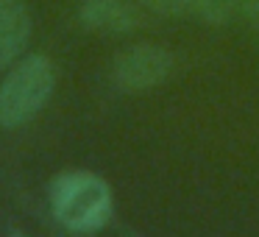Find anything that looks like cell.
<instances>
[{
  "instance_id": "cell-1",
  "label": "cell",
  "mask_w": 259,
  "mask_h": 237,
  "mask_svg": "<svg viewBox=\"0 0 259 237\" xmlns=\"http://www.w3.org/2000/svg\"><path fill=\"white\" fill-rule=\"evenodd\" d=\"M53 218L70 231H98L112 218V190L90 170H67L51 181Z\"/></svg>"
},
{
  "instance_id": "cell-2",
  "label": "cell",
  "mask_w": 259,
  "mask_h": 237,
  "mask_svg": "<svg viewBox=\"0 0 259 237\" xmlns=\"http://www.w3.org/2000/svg\"><path fill=\"white\" fill-rule=\"evenodd\" d=\"M56 87V70L42 53L23 56L0 81V126L17 129L34 120L48 106Z\"/></svg>"
},
{
  "instance_id": "cell-3",
  "label": "cell",
  "mask_w": 259,
  "mask_h": 237,
  "mask_svg": "<svg viewBox=\"0 0 259 237\" xmlns=\"http://www.w3.org/2000/svg\"><path fill=\"white\" fill-rule=\"evenodd\" d=\"M173 73V53L153 42H140L120 51L112 62V81L123 92H145L164 84Z\"/></svg>"
},
{
  "instance_id": "cell-4",
  "label": "cell",
  "mask_w": 259,
  "mask_h": 237,
  "mask_svg": "<svg viewBox=\"0 0 259 237\" xmlns=\"http://www.w3.org/2000/svg\"><path fill=\"white\" fill-rule=\"evenodd\" d=\"M34 20L25 0H0V70H9L23 59L31 42Z\"/></svg>"
},
{
  "instance_id": "cell-5",
  "label": "cell",
  "mask_w": 259,
  "mask_h": 237,
  "mask_svg": "<svg viewBox=\"0 0 259 237\" xmlns=\"http://www.w3.org/2000/svg\"><path fill=\"white\" fill-rule=\"evenodd\" d=\"M78 17L87 28L101 34H131L140 25V14L125 0H84Z\"/></svg>"
},
{
  "instance_id": "cell-6",
  "label": "cell",
  "mask_w": 259,
  "mask_h": 237,
  "mask_svg": "<svg viewBox=\"0 0 259 237\" xmlns=\"http://www.w3.org/2000/svg\"><path fill=\"white\" fill-rule=\"evenodd\" d=\"M181 6H184V14L206 25H226L234 17V9L229 0H181Z\"/></svg>"
},
{
  "instance_id": "cell-7",
  "label": "cell",
  "mask_w": 259,
  "mask_h": 237,
  "mask_svg": "<svg viewBox=\"0 0 259 237\" xmlns=\"http://www.w3.org/2000/svg\"><path fill=\"white\" fill-rule=\"evenodd\" d=\"M137 3L151 9L153 14H162V17H181L184 14L181 0H137Z\"/></svg>"
},
{
  "instance_id": "cell-8",
  "label": "cell",
  "mask_w": 259,
  "mask_h": 237,
  "mask_svg": "<svg viewBox=\"0 0 259 237\" xmlns=\"http://www.w3.org/2000/svg\"><path fill=\"white\" fill-rule=\"evenodd\" d=\"M229 3H231V9H234V14L251 20L259 28V0H229Z\"/></svg>"
}]
</instances>
